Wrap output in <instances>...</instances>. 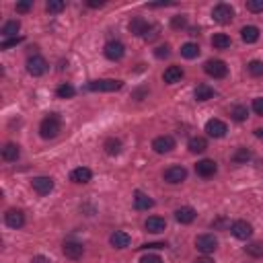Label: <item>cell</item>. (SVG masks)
I'll return each instance as SVG.
<instances>
[{
  "mask_svg": "<svg viewBox=\"0 0 263 263\" xmlns=\"http://www.w3.org/2000/svg\"><path fill=\"white\" fill-rule=\"evenodd\" d=\"M19 29H21V23H19V21H6V23L2 25V35H4L6 39H12V37H17Z\"/></svg>",
  "mask_w": 263,
  "mask_h": 263,
  "instance_id": "28",
  "label": "cell"
},
{
  "mask_svg": "<svg viewBox=\"0 0 263 263\" xmlns=\"http://www.w3.org/2000/svg\"><path fill=\"white\" fill-rule=\"evenodd\" d=\"M247 70H249V74H251V76H263V62L251 60V62L247 64Z\"/></svg>",
  "mask_w": 263,
  "mask_h": 263,
  "instance_id": "34",
  "label": "cell"
},
{
  "mask_svg": "<svg viewBox=\"0 0 263 263\" xmlns=\"http://www.w3.org/2000/svg\"><path fill=\"white\" fill-rule=\"evenodd\" d=\"M162 177H164V181H167V183L179 185V183H183L185 179H187V171H185V167H179V164H175V167H169L167 171H164Z\"/></svg>",
  "mask_w": 263,
  "mask_h": 263,
  "instance_id": "6",
  "label": "cell"
},
{
  "mask_svg": "<svg viewBox=\"0 0 263 263\" xmlns=\"http://www.w3.org/2000/svg\"><path fill=\"white\" fill-rule=\"evenodd\" d=\"M247 8L251 12H263V0H247Z\"/></svg>",
  "mask_w": 263,
  "mask_h": 263,
  "instance_id": "38",
  "label": "cell"
},
{
  "mask_svg": "<svg viewBox=\"0 0 263 263\" xmlns=\"http://www.w3.org/2000/svg\"><path fill=\"white\" fill-rule=\"evenodd\" d=\"M144 228L152 234H160V232H164V228H167V220L160 218V216H150L144 222Z\"/></svg>",
  "mask_w": 263,
  "mask_h": 263,
  "instance_id": "15",
  "label": "cell"
},
{
  "mask_svg": "<svg viewBox=\"0 0 263 263\" xmlns=\"http://www.w3.org/2000/svg\"><path fill=\"white\" fill-rule=\"evenodd\" d=\"M4 222L8 228H21L25 224V214L21 210H15V208H10V210L4 214Z\"/></svg>",
  "mask_w": 263,
  "mask_h": 263,
  "instance_id": "14",
  "label": "cell"
},
{
  "mask_svg": "<svg viewBox=\"0 0 263 263\" xmlns=\"http://www.w3.org/2000/svg\"><path fill=\"white\" fill-rule=\"evenodd\" d=\"M109 243H111V247H115V249H126V247H130L132 239H130V234H128V232L115 230V232L111 234V237H109Z\"/></svg>",
  "mask_w": 263,
  "mask_h": 263,
  "instance_id": "18",
  "label": "cell"
},
{
  "mask_svg": "<svg viewBox=\"0 0 263 263\" xmlns=\"http://www.w3.org/2000/svg\"><path fill=\"white\" fill-rule=\"evenodd\" d=\"M212 19L216 23H220V25H228L234 19V8L230 4H226V2H220V4H216L212 8Z\"/></svg>",
  "mask_w": 263,
  "mask_h": 263,
  "instance_id": "3",
  "label": "cell"
},
{
  "mask_svg": "<svg viewBox=\"0 0 263 263\" xmlns=\"http://www.w3.org/2000/svg\"><path fill=\"white\" fill-rule=\"evenodd\" d=\"M155 37H157V27H150V29L146 31V35H144V39H146V41H152Z\"/></svg>",
  "mask_w": 263,
  "mask_h": 263,
  "instance_id": "44",
  "label": "cell"
},
{
  "mask_svg": "<svg viewBox=\"0 0 263 263\" xmlns=\"http://www.w3.org/2000/svg\"><path fill=\"white\" fill-rule=\"evenodd\" d=\"M196 247H198V251H202L204 255L214 253L218 249V239L214 237V234H200V237L196 239Z\"/></svg>",
  "mask_w": 263,
  "mask_h": 263,
  "instance_id": "7",
  "label": "cell"
},
{
  "mask_svg": "<svg viewBox=\"0 0 263 263\" xmlns=\"http://www.w3.org/2000/svg\"><path fill=\"white\" fill-rule=\"evenodd\" d=\"M31 6H33V2H17V12H29L31 10Z\"/></svg>",
  "mask_w": 263,
  "mask_h": 263,
  "instance_id": "43",
  "label": "cell"
},
{
  "mask_svg": "<svg viewBox=\"0 0 263 263\" xmlns=\"http://www.w3.org/2000/svg\"><path fill=\"white\" fill-rule=\"evenodd\" d=\"M23 37H12V39H4L2 44H0V50H8V48H15L17 44H21Z\"/></svg>",
  "mask_w": 263,
  "mask_h": 263,
  "instance_id": "39",
  "label": "cell"
},
{
  "mask_svg": "<svg viewBox=\"0 0 263 263\" xmlns=\"http://www.w3.org/2000/svg\"><path fill=\"white\" fill-rule=\"evenodd\" d=\"M164 247H167L164 243H148V245H142L140 249H164Z\"/></svg>",
  "mask_w": 263,
  "mask_h": 263,
  "instance_id": "45",
  "label": "cell"
},
{
  "mask_svg": "<svg viewBox=\"0 0 263 263\" xmlns=\"http://www.w3.org/2000/svg\"><path fill=\"white\" fill-rule=\"evenodd\" d=\"M91 177H93L91 169H87V167H78V169H74V171L70 173V181L82 185V183H89V181H91Z\"/></svg>",
  "mask_w": 263,
  "mask_h": 263,
  "instance_id": "22",
  "label": "cell"
},
{
  "mask_svg": "<svg viewBox=\"0 0 263 263\" xmlns=\"http://www.w3.org/2000/svg\"><path fill=\"white\" fill-rule=\"evenodd\" d=\"M171 27H173V29H185V27H187V19L183 15H177V17L171 19Z\"/></svg>",
  "mask_w": 263,
  "mask_h": 263,
  "instance_id": "37",
  "label": "cell"
},
{
  "mask_svg": "<svg viewBox=\"0 0 263 263\" xmlns=\"http://www.w3.org/2000/svg\"><path fill=\"white\" fill-rule=\"evenodd\" d=\"M19 157H21L19 144H12V142L4 144V148H2V158H4V160H8V162H15Z\"/></svg>",
  "mask_w": 263,
  "mask_h": 263,
  "instance_id": "23",
  "label": "cell"
},
{
  "mask_svg": "<svg viewBox=\"0 0 263 263\" xmlns=\"http://www.w3.org/2000/svg\"><path fill=\"white\" fill-rule=\"evenodd\" d=\"M152 206H155V200L148 198L146 193H142V191H136V196H134V208H136V210L146 212V210H150Z\"/></svg>",
  "mask_w": 263,
  "mask_h": 263,
  "instance_id": "19",
  "label": "cell"
},
{
  "mask_svg": "<svg viewBox=\"0 0 263 263\" xmlns=\"http://www.w3.org/2000/svg\"><path fill=\"white\" fill-rule=\"evenodd\" d=\"M62 130V123H60V115L58 113H50L48 117L41 119L39 123V134L44 140H53Z\"/></svg>",
  "mask_w": 263,
  "mask_h": 263,
  "instance_id": "1",
  "label": "cell"
},
{
  "mask_svg": "<svg viewBox=\"0 0 263 263\" xmlns=\"http://www.w3.org/2000/svg\"><path fill=\"white\" fill-rule=\"evenodd\" d=\"M148 29H150V25H148L142 17H136V19H132V21H130V31H132V35L144 37Z\"/></svg>",
  "mask_w": 263,
  "mask_h": 263,
  "instance_id": "21",
  "label": "cell"
},
{
  "mask_svg": "<svg viewBox=\"0 0 263 263\" xmlns=\"http://www.w3.org/2000/svg\"><path fill=\"white\" fill-rule=\"evenodd\" d=\"M187 148H189V152H193V155H200V152H204L208 148V142L202 136H193L189 140V144H187Z\"/></svg>",
  "mask_w": 263,
  "mask_h": 263,
  "instance_id": "25",
  "label": "cell"
},
{
  "mask_svg": "<svg viewBox=\"0 0 263 263\" xmlns=\"http://www.w3.org/2000/svg\"><path fill=\"white\" fill-rule=\"evenodd\" d=\"M226 132H228V128L222 119H210L206 123V134L210 138H224Z\"/></svg>",
  "mask_w": 263,
  "mask_h": 263,
  "instance_id": "12",
  "label": "cell"
},
{
  "mask_svg": "<svg viewBox=\"0 0 263 263\" xmlns=\"http://www.w3.org/2000/svg\"><path fill=\"white\" fill-rule=\"evenodd\" d=\"M175 220L181 224H191L196 220V210L189 206H183V208H177L175 210Z\"/></svg>",
  "mask_w": 263,
  "mask_h": 263,
  "instance_id": "16",
  "label": "cell"
},
{
  "mask_svg": "<svg viewBox=\"0 0 263 263\" xmlns=\"http://www.w3.org/2000/svg\"><path fill=\"white\" fill-rule=\"evenodd\" d=\"M27 72H29L31 76H44L48 72V62H46V58L31 56L29 60H27Z\"/></svg>",
  "mask_w": 263,
  "mask_h": 263,
  "instance_id": "8",
  "label": "cell"
},
{
  "mask_svg": "<svg viewBox=\"0 0 263 263\" xmlns=\"http://www.w3.org/2000/svg\"><path fill=\"white\" fill-rule=\"evenodd\" d=\"M140 263H162V259L158 255H144L140 259Z\"/></svg>",
  "mask_w": 263,
  "mask_h": 263,
  "instance_id": "42",
  "label": "cell"
},
{
  "mask_svg": "<svg viewBox=\"0 0 263 263\" xmlns=\"http://www.w3.org/2000/svg\"><path fill=\"white\" fill-rule=\"evenodd\" d=\"M91 8H101L105 2H103V0H89V2H87Z\"/></svg>",
  "mask_w": 263,
  "mask_h": 263,
  "instance_id": "47",
  "label": "cell"
},
{
  "mask_svg": "<svg viewBox=\"0 0 263 263\" xmlns=\"http://www.w3.org/2000/svg\"><path fill=\"white\" fill-rule=\"evenodd\" d=\"M245 251L251 255V257H263V243H259V241L249 243V245L245 247Z\"/></svg>",
  "mask_w": 263,
  "mask_h": 263,
  "instance_id": "33",
  "label": "cell"
},
{
  "mask_svg": "<svg viewBox=\"0 0 263 263\" xmlns=\"http://www.w3.org/2000/svg\"><path fill=\"white\" fill-rule=\"evenodd\" d=\"M193 263H214L210 257H208V255H204V257H198L196 261H193Z\"/></svg>",
  "mask_w": 263,
  "mask_h": 263,
  "instance_id": "48",
  "label": "cell"
},
{
  "mask_svg": "<svg viewBox=\"0 0 263 263\" xmlns=\"http://www.w3.org/2000/svg\"><path fill=\"white\" fill-rule=\"evenodd\" d=\"M31 185L39 196H48V193H52V189H53V179L52 177H35L31 181Z\"/></svg>",
  "mask_w": 263,
  "mask_h": 263,
  "instance_id": "13",
  "label": "cell"
},
{
  "mask_svg": "<svg viewBox=\"0 0 263 263\" xmlns=\"http://www.w3.org/2000/svg\"><path fill=\"white\" fill-rule=\"evenodd\" d=\"M230 232H232V237H237V239H241V241H247V239L253 234V226L249 224L247 220H237V222H232Z\"/></svg>",
  "mask_w": 263,
  "mask_h": 263,
  "instance_id": "9",
  "label": "cell"
},
{
  "mask_svg": "<svg viewBox=\"0 0 263 263\" xmlns=\"http://www.w3.org/2000/svg\"><path fill=\"white\" fill-rule=\"evenodd\" d=\"M247 115H249V111H247L245 105H234V107L230 109V117H232L234 121H243V119H247Z\"/></svg>",
  "mask_w": 263,
  "mask_h": 263,
  "instance_id": "32",
  "label": "cell"
},
{
  "mask_svg": "<svg viewBox=\"0 0 263 263\" xmlns=\"http://www.w3.org/2000/svg\"><path fill=\"white\" fill-rule=\"evenodd\" d=\"M253 111L257 115H263V97H257V99H253Z\"/></svg>",
  "mask_w": 263,
  "mask_h": 263,
  "instance_id": "41",
  "label": "cell"
},
{
  "mask_svg": "<svg viewBox=\"0 0 263 263\" xmlns=\"http://www.w3.org/2000/svg\"><path fill=\"white\" fill-rule=\"evenodd\" d=\"M123 87L121 80H115V78H103V80H93L89 82V91H95V93H113V91H119Z\"/></svg>",
  "mask_w": 263,
  "mask_h": 263,
  "instance_id": "2",
  "label": "cell"
},
{
  "mask_svg": "<svg viewBox=\"0 0 263 263\" xmlns=\"http://www.w3.org/2000/svg\"><path fill=\"white\" fill-rule=\"evenodd\" d=\"M255 136H257V138H263V128H261V130H255Z\"/></svg>",
  "mask_w": 263,
  "mask_h": 263,
  "instance_id": "49",
  "label": "cell"
},
{
  "mask_svg": "<svg viewBox=\"0 0 263 263\" xmlns=\"http://www.w3.org/2000/svg\"><path fill=\"white\" fill-rule=\"evenodd\" d=\"M193 95H196L198 101H210L214 97V89L210 85H198L196 91H193Z\"/></svg>",
  "mask_w": 263,
  "mask_h": 263,
  "instance_id": "26",
  "label": "cell"
},
{
  "mask_svg": "<svg viewBox=\"0 0 263 263\" xmlns=\"http://www.w3.org/2000/svg\"><path fill=\"white\" fill-rule=\"evenodd\" d=\"M64 6H66V4L62 2V0H48V4H46L48 12H62Z\"/></svg>",
  "mask_w": 263,
  "mask_h": 263,
  "instance_id": "36",
  "label": "cell"
},
{
  "mask_svg": "<svg viewBox=\"0 0 263 263\" xmlns=\"http://www.w3.org/2000/svg\"><path fill=\"white\" fill-rule=\"evenodd\" d=\"M103 148H105V152H107L109 157H115V155H119V152H121V142L117 140V138H107Z\"/></svg>",
  "mask_w": 263,
  "mask_h": 263,
  "instance_id": "29",
  "label": "cell"
},
{
  "mask_svg": "<svg viewBox=\"0 0 263 263\" xmlns=\"http://www.w3.org/2000/svg\"><path fill=\"white\" fill-rule=\"evenodd\" d=\"M181 78H183V70L179 66H169L167 70H164V74H162V80L167 82V85H175V82H181Z\"/></svg>",
  "mask_w": 263,
  "mask_h": 263,
  "instance_id": "20",
  "label": "cell"
},
{
  "mask_svg": "<svg viewBox=\"0 0 263 263\" xmlns=\"http://www.w3.org/2000/svg\"><path fill=\"white\" fill-rule=\"evenodd\" d=\"M241 37H243L245 44H255V41L259 39V29L255 25H247L241 29Z\"/></svg>",
  "mask_w": 263,
  "mask_h": 263,
  "instance_id": "24",
  "label": "cell"
},
{
  "mask_svg": "<svg viewBox=\"0 0 263 263\" xmlns=\"http://www.w3.org/2000/svg\"><path fill=\"white\" fill-rule=\"evenodd\" d=\"M62 253H64L68 259L78 261L82 255H85V247H82L80 243H76V241H66V243L62 245Z\"/></svg>",
  "mask_w": 263,
  "mask_h": 263,
  "instance_id": "10",
  "label": "cell"
},
{
  "mask_svg": "<svg viewBox=\"0 0 263 263\" xmlns=\"http://www.w3.org/2000/svg\"><path fill=\"white\" fill-rule=\"evenodd\" d=\"M181 56L187 58V60L198 58V56H200V46H198V44H193V41H187V44L181 46Z\"/></svg>",
  "mask_w": 263,
  "mask_h": 263,
  "instance_id": "27",
  "label": "cell"
},
{
  "mask_svg": "<svg viewBox=\"0 0 263 263\" xmlns=\"http://www.w3.org/2000/svg\"><path fill=\"white\" fill-rule=\"evenodd\" d=\"M152 148H155V152H158V155H167V152H171L175 148V138L173 136H158L152 140Z\"/></svg>",
  "mask_w": 263,
  "mask_h": 263,
  "instance_id": "11",
  "label": "cell"
},
{
  "mask_svg": "<svg viewBox=\"0 0 263 263\" xmlns=\"http://www.w3.org/2000/svg\"><path fill=\"white\" fill-rule=\"evenodd\" d=\"M169 53H171V48H169V46H160V48H157V50H155V56H157L158 60L169 58Z\"/></svg>",
  "mask_w": 263,
  "mask_h": 263,
  "instance_id": "40",
  "label": "cell"
},
{
  "mask_svg": "<svg viewBox=\"0 0 263 263\" xmlns=\"http://www.w3.org/2000/svg\"><path fill=\"white\" fill-rule=\"evenodd\" d=\"M204 70H206L208 76H212V78H224L228 74V66L222 60H208L204 64Z\"/></svg>",
  "mask_w": 263,
  "mask_h": 263,
  "instance_id": "4",
  "label": "cell"
},
{
  "mask_svg": "<svg viewBox=\"0 0 263 263\" xmlns=\"http://www.w3.org/2000/svg\"><path fill=\"white\" fill-rule=\"evenodd\" d=\"M105 58L107 60H111V62H117V60H121L123 58V53H126V46L121 44V41H107L105 44Z\"/></svg>",
  "mask_w": 263,
  "mask_h": 263,
  "instance_id": "5",
  "label": "cell"
},
{
  "mask_svg": "<svg viewBox=\"0 0 263 263\" xmlns=\"http://www.w3.org/2000/svg\"><path fill=\"white\" fill-rule=\"evenodd\" d=\"M212 46L216 50H226V48H230V37L226 33H216L212 37Z\"/></svg>",
  "mask_w": 263,
  "mask_h": 263,
  "instance_id": "30",
  "label": "cell"
},
{
  "mask_svg": "<svg viewBox=\"0 0 263 263\" xmlns=\"http://www.w3.org/2000/svg\"><path fill=\"white\" fill-rule=\"evenodd\" d=\"M216 171H218L216 162L210 160V158H204V160H200V162L196 164V173H198L200 177H212V175H216Z\"/></svg>",
  "mask_w": 263,
  "mask_h": 263,
  "instance_id": "17",
  "label": "cell"
},
{
  "mask_svg": "<svg viewBox=\"0 0 263 263\" xmlns=\"http://www.w3.org/2000/svg\"><path fill=\"white\" fill-rule=\"evenodd\" d=\"M74 87H70V85H60L58 87V91H56V95L60 97V99H72L74 97Z\"/></svg>",
  "mask_w": 263,
  "mask_h": 263,
  "instance_id": "35",
  "label": "cell"
},
{
  "mask_svg": "<svg viewBox=\"0 0 263 263\" xmlns=\"http://www.w3.org/2000/svg\"><path fill=\"white\" fill-rule=\"evenodd\" d=\"M31 263H52V261H50L46 255H35V257L31 259Z\"/></svg>",
  "mask_w": 263,
  "mask_h": 263,
  "instance_id": "46",
  "label": "cell"
},
{
  "mask_svg": "<svg viewBox=\"0 0 263 263\" xmlns=\"http://www.w3.org/2000/svg\"><path fill=\"white\" fill-rule=\"evenodd\" d=\"M232 160L237 162V164H247L249 160H251V150H249V148H239L232 155Z\"/></svg>",
  "mask_w": 263,
  "mask_h": 263,
  "instance_id": "31",
  "label": "cell"
}]
</instances>
